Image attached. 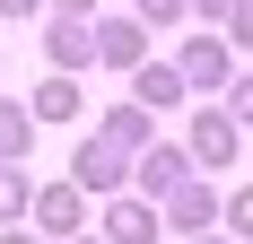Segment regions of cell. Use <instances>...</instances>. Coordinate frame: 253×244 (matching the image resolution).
Masks as SVG:
<instances>
[{
	"mask_svg": "<svg viewBox=\"0 0 253 244\" xmlns=\"http://www.w3.org/2000/svg\"><path fill=\"white\" fill-rule=\"evenodd\" d=\"M87 44H96V61H105V70H140V61H149V26H140V18H96V26H87Z\"/></svg>",
	"mask_w": 253,
	"mask_h": 244,
	"instance_id": "7",
	"label": "cell"
},
{
	"mask_svg": "<svg viewBox=\"0 0 253 244\" xmlns=\"http://www.w3.org/2000/svg\"><path fill=\"white\" fill-rule=\"evenodd\" d=\"M35 148V114H26V96H0V157H26Z\"/></svg>",
	"mask_w": 253,
	"mask_h": 244,
	"instance_id": "14",
	"label": "cell"
},
{
	"mask_svg": "<svg viewBox=\"0 0 253 244\" xmlns=\"http://www.w3.org/2000/svg\"><path fill=\"white\" fill-rule=\"evenodd\" d=\"M52 0H0V18H44Z\"/></svg>",
	"mask_w": 253,
	"mask_h": 244,
	"instance_id": "20",
	"label": "cell"
},
{
	"mask_svg": "<svg viewBox=\"0 0 253 244\" xmlns=\"http://www.w3.org/2000/svg\"><path fill=\"white\" fill-rule=\"evenodd\" d=\"M131 105H140V114H166V105H183V70L149 52V61L131 70Z\"/></svg>",
	"mask_w": 253,
	"mask_h": 244,
	"instance_id": "10",
	"label": "cell"
},
{
	"mask_svg": "<svg viewBox=\"0 0 253 244\" xmlns=\"http://www.w3.org/2000/svg\"><path fill=\"white\" fill-rule=\"evenodd\" d=\"M175 70H183V87H201V96H218V87L236 79V44H227V35H192V44L175 52Z\"/></svg>",
	"mask_w": 253,
	"mask_h": 244,
	"instance_id": "6",
	"label": "cell"
},
{
	"mask_svg": "<svg viewBox=\"0 0 253 244\" xmlns=\"http://www.w3.org/2000/svg\"><path fill=\"white\" fill-rule=\"evenodd\" d=\"M26 114H35V122H79V114H87V96H79V79H61V70H52L44 87L26 96Z\"/></svg>",
	"mask_w": 253,
	"mask_h": 244,
	"instance_id": "12",
	"label": "cell"
},
{
	"mask_svg": "<svg viewBox=\"0 0 253 244\" xmlns=\"http://www.w3.org/2000/svg\"><path fill=\"white\" fill-rule=\"evenodd\" d=\"M44 18H87V26H96V0H52Z\"/></svg>",
	"mask_w": 253,
	"mask_h": 244,
	"instance_id": "19",
	"label": "cell"
},
{
	"mask_svg": "<svg viewBox=\"0 0 253 244\" xmlns=\"http://www.w3.org/2000/svg\"><path fill=\"white\" fill-rule=\"evenodd\" d=\"M96 140H114L123 157H140V148L157 140V114H140V105H105V114H96Z\"/></svg>",
	"mask_w": 253,
	"mask_h": 244,
	"instance_id": "11",
	"label": "cell"
},
{
	"mask_svg": "<svg viewBox=\"0 0 253 244\" xmlns=\"http://www.w3.org/2000/svg\"><path fill=\"white\" fill-rule=\"evenodd\" d=\"M70 183H79V192H123V183H131V157H123L114 140L87 131V140L70 148Z\"/></svg>",
	"mask_w": 253,
	"mask_h": 244,
	"instance_id": "5",
	"label": "cell"
},
{
	"mask_svg": "<svg viewBox=\"0 0 253 244\" xmlns=\"http://www.w3.org/2000/svg\"><path fill=\"white\" fill-rule=\"evenodd\" d=\"M227 9L236 0H192V18H210V26H227Z\"/></svg>",
	"mask_w": 253,
	"mask_h": 244,
	"instance_id": "21",
	"label": "cell"
},
{
	"mask_svg": "<svg viewBox=\"0 0 253 244\" xmlns=\"http://www.w3.org/2000/svg\"><path fill=\"white\" fill-rule=\"evenodd\" d=\"M227 44L253 52V0H236V9H227Z\"/></svg>",
	"mask_w": 253,
	"mask_h": 244,
	"instance_id": "18",
	"label": "cell"
},
{
	"mask_svg": "<svg viewBox=\"0 0 253 244\" xmlns=\"http://www.w3.org/2000/svg\"><path fill=\"white\" fill-rule=\"evenodd\" d=\"M218 183H210V174H192V183H175V192L157 201V227H175V236H210V227H218Z\"/></svg>",
	"mask_w": 253,
	"mask_h": 244,
	"instance_id": "1",
	"label": "cell"
},
{
	"mask_svg": "<svg viewBox=\"0 0 253 244\" xmlns=\"http://www.w3.org/2000/svg\"><path fill=\"white\" fill-rule=\"evenodd\" d=\"M0 244H44V236H35V227H0Z\"/></svg>",
	"mask_w": 253,
	"mask_h": 244,
	"instance_id": "22",
	"label": "cell"
},
{
	"mask_svg": "<svg viewBox=\"0 0 253 244\" xmlns=\"http://www.w3.org/2000/svg\"><path fill=\"white\" fill-rule=\"evenodd\" d=\"M183 148H192V174H227L236 148H245V131H236L218 105H201V114H192V131H183Z\"/></svg>",
	"mask_w": 253,
	"mask_h": 244,
	"instance_id": "3",
	"label": "cell"
},
{
	"mask_svg": "<svg viewBox=\"0 0 253 244\" xmlns=\"http://www.w3.org/2000/svg\"><path fill=\"white\" fill-rule=\"evenodd\" d=\"M218 218H227L236 244H253V192H227V201H218Z\"/></svg>",
	"mask_w": 253,
	"mask_h": 244,
	"instance_id": "15",
	"label": "cell"
},
{
	"mask_svg": "<svg viewBox=\"0 0 253 244\" xmlns=\"http://www.w3.org/2000/svg\"><path fill=\"white\" fill-rule=\"evenodd\" d=\"M131 183H140V201H166L175 183H192V148L183 140H149L131 157Z\"/></svg>",
	"mask_w": 253,
	"mask_h": 244,
	"instance_id": "4",
	"label": "cell"
},
{
	"mask_svg": "<svg viewBox=\"0 0 253 244\" xmlns=\"http://www.w3.org/2000/svg\"><path fill=\"white\" fill-rule=\"evenodd\" d=\"M26 227H35L44 244L79 236V227H87V192H79V183H35V201H26Z\"/></svg>",
	"mask_w": 253,
	"mask_h": 244,
	"instance_id": "2",
	"label": "cell"
},
{
	"mask_svg": "<svg viewBox=\"0 0 253 244\" xmlns=\"http://www.w3.org/2000/svg\"><path fill=\"white\" fill-rule=\"evenodd\" d=\"M105 244H157V201H140V192H114V209H105V227H96Z\"/></svg>",
	"mask_w": 253,
	"mask_h": 244,
	"instance_id": "9",
	"label": "cell"
},
{
	"mask_svg": "<svg viewBox=\"0 0 253 244\" xmlns=\"http://www.w3.org/2000/svg\"><path fill=\"white\" fill-rule=\"evenodd\" d=\"M131 18L140 26H175V18H192V0H131Z\"/></svg>",
	"mask_w": 253,
	"mask_h": 244,
	"instance_id": "16",
	"label": "cell"
},
{
	"mask_svg": "<svg viewBox=\"0 0 253 244\" xmlns=\"http://www.w3.org/2000/svg\"><path fill=\"white\" fill-rule=\"evenodd\" d=\"M61 244H105V236H87V227H79V236H61Z\"/></svg>",
	"mask_w": 253,
	"mask_h": 244,
	"instance_id": "24",
	"label": "cell"
},
{
	"mask_svg": "<svg viewBox=\"0 0 253 244\" xmlns=\"http://www.w3.org/2000/svg\"><path fill=\"white\" fill-rule=\"evenodd\" d=\"M218 114H227V122H253V79H227V96H218Z\"/></svg>",
	"mask_w": 253,
	"mask_h": 244,
	"instance_id": "17",
	"label": "cell"
},
{
	"mask_svg": "<svg viewBox=\"0 0 253 244\" xmlns=\"http://www.w3.org/2000/svg\"><path fill=\"white\" fill-rule=\"evenodd\" d=\"M183 244H236V236H218V227H210V236H183Z\"/></svg>",
	"mask_w": 253,
	"mask_h": 244,
	"instance_id": "23",
	"label": "cell"
},
{
	"mask_svg": "<svg viewBox=\"0 0 253 244\" xmlns=\"http://www.w3.org/2000/svg\"><path fill=\"white\" fill-rule=\"evenodd\" d=\"M26 201H35L26 157H0V227H26Z\"/></svg>",
	"mask_w": 253,
	"mask_h": 244,
	"instance_id": "13",
	"label": "cell"
},
{
	"mask_svg": "<svg viewBox=\"0 0 253 244\" xmlns=\"http://www.w3.org/2000/svg\"><path fill=\"white\" fill-rule=\"evenodd\" d=\"M44 61L61 79H79L87 61H96V44H87V18H44Z\"/></svg>",
	"mask_w": 253,
	"mask_h": 244,
	"instance_id": "8",
	"label": "cell"
}]
</instances>
